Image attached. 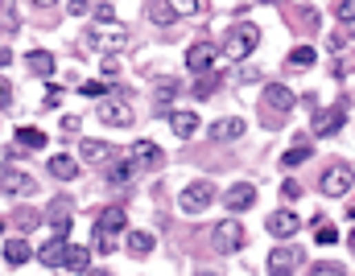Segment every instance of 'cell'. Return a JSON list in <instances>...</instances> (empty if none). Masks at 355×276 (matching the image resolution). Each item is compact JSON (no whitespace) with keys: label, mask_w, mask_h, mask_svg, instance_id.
I'll return each mask as SVG.
<instances>
[{"label":"cell","mask_w":355,"mask_h":276,"mask_svg":"<svg viewBox=\"0 0 355 276\" xmlns=\"http://www.w3.org/2000/svg\"><path fill=\"white\" fill-rule=\"evenodd\" d=\"M265 227H269V231H273L277 240H290V235H294V231H298L302 223H298V215H294V211H273Z\"/></svg>","instance_id":"obj_19"},{"label":"cell","mask_w":355,"mask_h":276,"mask_svg":"<svg viewBox=\"0 0 355 276\" xmlns=\"http://www.w3.org/2000/svg\"><path fill=\"white\" fill-rule=\"evenodd\" d=\"M178 91H182V83H178V78H161V83L153 87V99H157V103L165 107V103H170V99H174Z\"/></svg>","instance_id":"obj_30"},{"label":"cell","mask_w":355,"mask_h":276,"mask_svg":"<svg viewBox=\"0 0 355 276\" xmlns=\"http://www.w3.org/2000/svg\"><path fill=\"white\" fill-rule=\"evenodd\" d=\"M87 45H99V50H112V54H116V50L128 45V33H124L120 25H116V29H95V33L87 37Z\"/></svg>","instance_id":"obj_16"},{"label":"cell","mask_w":355,"mask_h":276,"mask_svg":"<svg viewBox=\"0 0 355 276\" xmlns=\"http://www.w3.org/2000/svg\"><path fill=\"white\" fill-rule=\"evenodd\" d=\"M145 17H149L153 25H174V21H178V8H174V0H149V4H145Z\"/></svg>","instance_id":"obj_22"},{"label":"cell","mask_w":355,"mask_h":276,"mask_svg":"<svg viewBox=\"0 0 355 276\" xmlns=\"http://www.w3.org/2000/svg\"><path fill=\"white\" fill-rule=\"evenodd\" d=\"M99 70H103V78H116V74H120V62H116V54H108V58L99 62Z\"/></svg>","instance_id":"obj_36"},{"label":"cell","mask_w":355,"mask_h":276,"mask_svg":"<svg viewBox=\"0 0 355 276\" xmlns=\"http://www.w3.org/2000/svg\"><path fill=\"white\" fill-rule=\"evenodd\" d=\"M302 268V252L298 248H273V256H269V273L277 276H290Z\"/></svg>","instance_id":"obj_13"},{"label":"cell","mask_w":355,"mask_h":276,"mask_svg":"<svg viewBox=\"0 0 355 276\" xmlns=\"http://www.w3.org/2000/svg\"><path fill=\"white\" fill-rule=\"evenodd\" d=\"M347 248H352V252H355V231H352V235H347Z\"/></svg>","instance_id":"obj_47"},{"label":"cell","mask_w":355,"mask_h":276,"mask_svg":"<svg viewBox=\"0 0 355 276\" xmlns=\"http://www.w3.org/2000/svg\"><path fill=\"white\" fill-rule=\"evenodd\" d=\"M128 153L141 161V169H161V165H165V153H161V145H153V140H132Z\"/></svg>","instance_id":"obj_14"},{"label":"cell","mask_w":355,"mask_h":276,"mask_svg":"<svg viewBox=\"0 0 355 276\" xmlns=\"http://www.w3.org/2000/svg\"><path fill=\"white\" fill-rule=\"evenodd\" d=\"M281 198H285V202L302 198V186H298V182H285V186H281Z\"/></svg>","instance_id":"obj_40"},{"label":"cell","mask_w":355,"mask_h":276,"mask_svg":"<svg viewBox=\"0 0 355 276\" xmlns=\"http://www.w3.org/2000/svg\"><path fill=\"white\" fill-rule=\"evenodd\" d=\"M211 202H215V186H211V182H190V186L178 194V206H182L186 215H203Z\"/></svg>","instance_id":"obj_5"},{"label":"cell","mask_w":355,"mask_h":276,"mask_svg":"<svg viewBox=\"0 0 355 276\" xmlns=\"http://www.w3.org/2000/svg\"><path fill=\"white\" fill-rule=\"evenodd\" d=\"M79 161L103 165V161H116V149H112L108 140H83V145H79Z\"/></svg>","instance_id":"obj_17"},{"label":"cell","mask_w":355,"mask_h":276,"mask_svg":"<svg viewBox=\"0 0 355 276\" xmlns=\"http://www.w3.org/2000/svg\"><path fill=\"white\" fill-rule=\"evenodd\" d=\"M318 244H323V248L339 244V231H335V227H318Z\"/></svg>","instance_id":"obj_39"},{"label":"cell","mask_w":355,"mask_h":276,"mask_svg":"<svg viewBox=\"0 0 355 276\" xmlns=\"http://www.w3.org/2000/svg\"><path fill=\"white\" fill-rule=\"evenodd\" d=\"M12 223H17L21 231H33V227L41 223V215H37L33 206H17V211H12Z\"/></svg>","instance_id":"obj_31"},{"label":"cell","mask_w":355,"mask_h":276,"mask_svg":"<svg viewBox=\"0 0 355 276\" xmlns=\"http://www.w3.org/2000/svg\"><path fill=\"white\" fill-rule=\"evenodd\" d=\"M343 124H347V99H339L335 107H318V112L310 116V128H314V136H335Z\"/></svg>","instance_id":"obj_3"},{"label":"cell","mask_w":355,"mask_h":276,"mask_svg":"<svg viewBox=\"0 0 355 276\" xmlns=\"http://www.w3.org/2000/svg\"><path fill=\"white\" fill-rule=\"evenodd\" d=\"M256 41H261V29L248 21V25H236L232 29V37L223 41V58H232V62H244L252 50H256Z\"/></svg>","instance_id":"obj_2"},{"label":"cell","mask_w":355,"mask_h":276,"mask_svg":"<svg viewBox=\"0 0 355 276\" xmlns=\"http://www.w3.org/2000/svg\"><path fill=\"white\" fill-rule=\"evenodd\" d=\"M66 256H70L66 235H54V240L37 252V264H41V268H66Z\"/></svg>","instance_id":"obj_10"},{"label":"cell","mask_w":355,"mask_h":276,"mask_svg":"<svg viewBox=\"0 0 355 276\" xmlns=\"http://www.w3.org/2000/svg\"><path fill=\"white\" fill-rule=\"evenodd\" d=\"M252 78H261V70H256V66H244V62H240V66H236V83H252Z\"/></svg>","instance_id":"obj_37"},{"label":"cell","mask_w":355,"mask_h":276,"mask_svg":"<svg viewBox=\"0 0 355 276\" xmlns=\"http://www.w3.org/2000/svg\"><path fill=\"white\" fill-rule=\"evenodd\" d=\"M128 227V215H124V206H108L103 215H99V223H95V252L99 256H112L116 252V240H120V231Z\"/></svg>","instance_id":"obj_1"},{"label":"cell","mask_w":355,"mask_h":276,"mask_svg":"<svg viewBox=\"0 0 355 276\" xmlns=\"http://www.w3.org/2000/svg\"><path fill=\"white\" fill-rule=\"evenodd\" d=\"M352 182H355L352 165H347V161H335V165L323 173V194H331V198H343V194L352 190Z\"/></svg>","instance_id":"obj_6"},{"label":"cell","mask_w":355,"mask_h":276,"mask_svg":"<svg viewBox=\"0 0 355 276\" xmlns=\"http://www.w3.org/2000/svg\"><path fill=\"white\" fill-rule=\"evenodd\" d=\"M252 202H256V186H252V182H236V186H232V190L223 194V206H227L232 215H240V211H248Z\"/></svg>","instance_id":"obj_12"},{"label":"cell","mask_w":355,"mask_h":276,"mask_svg":"<svg viewBox=\"0 0 355 276\" xmlns=\"http://www.w3.org/2000/svg\"><path fill=\"white\" fill-rule=\"evenodd\" d=\"M29 256H33V248H29L25 240H4V264H8V268H21Z\"/></svg>","instance_id":"obj_24"},{"label":"cell","mask_w":355,"mask_h":276,"mask_svg":"<svg viewBox=\"0 0 355 276\" xmlns=\"http://www.w3.org/2000/svg\"><path fill=\"white\" fill-rule=\"evenodd\" d=\"M335 17L343 21L347 33H355V0H339V4H335Z\"/></svg>","instance_id":"obj_34"},{"label":"cell","mask_w":355,"mask_h":276,"mask_svg":"<svg viewBox=\"0 0 355 276\" xmlns=\"http://www.w3.org/2000/svg\"><path fill=\"white\" fill-rule=\"evenodd\" d=\"M37 186H33V178L29 173H21V169H12V165H4V194H33Z\"/></svg>","instance_id":"obj_21"},{"label":"cell","mask_w":355,"mask_h":276,"mask_svg":"<svg viewBox=\"0 0 355 276\" xmlns=\"http://www.w3.org/2000/svg\"><path fill=\"white\" fill-rule=\"evenodd\" d=\"M83 95H91V99H99V95H108V87H103V83H83Z\"/></svg>","instance_id":"obj_41"},{"label":"cell","mask_w":355,"mask_h":276,"mask_svg":"<svg viewBox=\"0 0 355 276\" xmlns=\"http://www.w3.org/2000/svg\"><path fill=\"white\" fill-rule=\"evenodd\" d=\"M136 169H141V161L128 153V161H116V165L108 169V182H112V186H128V182L136 178Z\"/></svg>","instance_id":"obj_23"},{"label":"cell","mask_w":355,"mask_h":276,"mask_svg":"<svg viewBox=\"0 0 355 276\" xmlns=\"http://www.w3.org/2000/svg\"><path fill=\"white\" fill-rule=\"evenodd\" d=\"M91 8V0H70V17H83Z\"/></svg>","instance_id":"obj_44"},{"label":"cell","mask_w":355,"mask_h":276,"mask_svg":"<svg viewBox=\"0 0 355 276\" xmlns=\"http://www.w3.org/2000/svg\"><path fill=\"white\" fill-rule=\"evenodd\" d=\"M170 128H174V136L178 140H190L194 132H199V116L186 107V112H170Z\"/></svg>","instance_id":"obj_20"},{"label":"cell","mask_w":355,"mask_h":276,"mask_svg":"<svg viewBox=\"0 0 355 276\" xmlns=\"http://www.w3.org/2000/svg\"><path fill=\"white\" fill-rule=\"evenodd\" d=\"M310 62H314V45H294V50H290V66H294V70H306Z\"/></svg>","instance_id":"obj_32"},{"label":"cell","mask_w":355,"mask_h":276,"mask_svg":"<svg viewBox=\"0 0 355 276\" xmlns=\"http://www.w3.org/2000/svg\"><path fill=\"white\" fill-rule=\"evenodd\" d=\"M223 50L215 45V41H194L190 50H186V66L194 70V74H207L211 66H215V58H219Z\"/></svg>","instance_id":"obj_7"},{"label":"cell","mask_w":355,"mask_h":276,"mask_svg":"<svg viewBox=\"0 0 355 276\" xmlns=\"http://www.w3.org/2000/svg\"><path fill=\"white\" fill-rule=\"evenodd\" d=\"M95 17H99V21H112V17H116V8L103 0V4H95Z\"/></svg>","instance_id":"obj_42"},{"label":"cell","mask_w":355,"mask_h":276,"mask_svg":"<svg viewBox=\"0 0 355 276\" xmlns=\"http://www.w3.org/2000/svg\"><path fill=\"white\" fill-rule=\"evenodd\" d=\"M37 4H54V0H37Z\"/></svg>","instance_id":"obj_49"},{"label":"cell","mask_w":355,"mask_h":276,"mask_svg":"<svg viewBox=\"0 0 355 276\" xmlns=\"http://www.w3.org/2000/svg\"><path fill=\"white\" fill-rule=\"evenodd\" d=\"M219 87H223V78L207 70V74H199V83H194V95H199V99H211V95H215Z\"/></svg>","instance_id":"obj_27"},{"label":"cell","mask_w":355,"mask_h":276,"mask_svg":"<svg viewBox=\"0 0 355 276\" xmlns=\"http://www.w3.org/2000/svg\"><path fill=\"white\" fill-rule=\"evenodd\" d=\"M99 120L112 128H128L132 124V107L124 99H99Z\"/></svg>","instance_id":"obj_9"},{"label":"cell","mask_w":355,"mask_h":276,"mask_svg":"<svg viewBox=\"0 0 355 276\" xmlns=\"http://www.w3.org/2000/svg\"><path fill=\"white\" fill-rule=\"evenodd\" d=\"M244 128H248V124H244L240 116H223V120L211 124V140H215V145H232V140L244 136Z\"/></svg>","instance_id":"obj_11"},{"label":"cell","mask_w":355,"mask_h":276,"mask_svg":"<svg viewBox=\"0 0 355 276\" xmlns=\"http://www.w3.org/2000/svg\"><path fill=\"white\" fill-rule=\"evenodd\" d=\"M178 17H203L207 12V0H174Z\"/></svg>","instance_id":"obj_35"},{"label":"cell","mask_w":355,"mask_h":276,"mask_svg":"<svg viewBox=\"0 0 355 276\" xmlns=\"http://www.w3.org/2000/svg\"><path fill=\"white\" fill-rule=\"evenodd\" d=\"M306 161H310V149H306V140H298L290 153H281V165H285V169H298V165H306Z\"/></svg>","instance_id":"obj_28"},{"label":"cell","mask_w":355,"mask_h":276,"mask_svg":"<svg viewBox=\"0 0 355 276\" xmlns=\"http://www.w3.org/2000/svg\"><path fill=\"white\" fill-rule=\"evenodd\" d=\"M347 215H352V219H355V202H352V206H347Z\"/></svg>","instance_id":"obj_48"},{"label":"cell","mask_w":355,"mask_h":276,"mask_svg":"<svg viewBox=\"0 0 355 276\" xmlns=\"http://www.w3.org/2000/svg\"><path fill=\"white\" fill-rule=\"evenodd\" d=\"M41 103H45V107H58V103H62V87H58V83H50V87H45V99H41Z\"/></svg>","instance_id":"obj_38"},{"label":"cell","mask_w":355,"mask_h":276,"mask_svg":"<svg viewBox=\"0 0 355 276\" xmlns=\"http://www.w3.org/2000/svg\"><path fill=\"white\" fill-rule=\"evenodd\" d=\"M314 273H331L335 276V273H347V268H343V264H314Z\"/></svg>","instance_id":"obj_45"},{"label":"cell","mask_w":355,"mask_h":276,"mask_svg":"<svg viewBox=\"0 0 355 276\" xmlns=\"http://www.w3.org/2000/svg\"><path fill=\"white\" fill-rule=\"evenodd\" d=\"M45 165H50V178H58V182H74V178H79V169H83V165H79V157H66V153H54Z\"/></svg>","instance_id":"obj_18"},{"label":"cell","mask_w":355,"mask_h":276,"mask_svg":"<svg viewBox=\"0 0 355 276\" xmlns=\"http://www.w3.org/2000/svg\"><path fill=\"white\" fill-rule=\"evenodd\" d=\"M70 215H74V202H70L66 194L50 198V211H45V219H50V231H54V235H70Z\"/></svg>","instance_id":"obj_8"},{"label":"cell","mask_w":355,"mask_h":276,"mask_svg":"<svg viewBox=\"0 0 355 276\" xmlns=\"http://www.w3.org/2000/svg\"><path fill=\"white\" fill-rule=\"evenodd\" d=\"M17 140L25 149H45V132H37V128H17Z\"/></svg>","instance_id":"obj_33"},{"label":"cell","mask_w":355,"mask_h":276,"mask_svg":"<svg viewBox=\"0 0 355 276\" xmlns=\"http://www.w3.org/2000/svg\"><path fill=\"white\" fill-rule=\"evenodd\" d=\"M124 244H128V252H132V256H149V252L157 248V240H153L149 231H128V240H124Z\"/></svg>","instance_id":"obj_26"},{"label":"cell","mask_w":355,"mask_h":276,"mask_svg":"<svg viewBox=\"0 0 355 276\" xmlns=\"http://www.w3.org/2000/svg\"><path fill=\"white\" fill-rule=\"evenodd\" d=\"M91 252H95V248H70V256H66V273H87Z\"/></svg>","instance_id":"obj_29"},{"label":"cell","mask_w":355,"mask_h":276,"mask_svg":"<svg viewBox=\"0 0 355 276\" xmlns=\"http://www.w3.org/2000/svg\"><path fill=\"white\" fill-rule=\"evenodd\" d=\"M0 95H4V99H0V103H4V112H8V107H12V87H8V83H4V87H0Z\"/></svg>","instance_id":"obj_46"},{"label":"cell","mask_w":355,"mask_h":276,"mask_svg":"<svg viewBox=\"0 0 355 276\" xmlns=\"http://www.w3.org/2000/svg\"><path fill=\"white\" fill-rule=\"evenodd\" d=\"M294 103H298V95H294L285 83H269V87H265V107H273V112H281V116H285Z\"/></svg>","instance_id":"obj_15"},{"label":"cell","mask_w":355,"mask_h":276,"mask_svg":"<svg viewBox=\"0 0 355 276\" xmlns=\"http://www.w3.org/2000/svg\"><path fill=\"white\" fill-rule=\"evenodd\" d=\"M25 62H29V70H33V74H41V78H50V74H54V66H58V62H54V54H45V50H33Z\"/></svg>","instance_id":"obj_25"},{"label":"cell","mask_w":355,"mask_h":276,"mask_svg":"<svg viewBox=\"0 0 355 276\" xmlns=\"http://www.w3.org/2000/svg\"><path fill=\"white\" fill-rule=\"evenodd\" d=\"M4 25H8V33H12V29H17V25H21V17H17V12H12V4H4Z\"/></svg>","instance_id":"obj_43"},{"label":"cell","mask_w":355,"mask_h":276,"mask_svg":"<svg viewBox=\"0 0 355 276\" xmlns=\"http://www.w3.org/2000/svg\"><path fill=\"white\" fill-rule=\"evenodd\" d=\"M244 244H248V235H244L240 219H223V223H215V252H219V256H236Z\"/></svg>","instance_id":"obj_4"}]
</instances>
